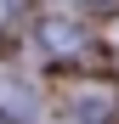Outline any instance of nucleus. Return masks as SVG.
I'll return each instance as SVG.
<instances>
[{"mask_svg":"<svg viewBox=\"0 0 119 124\" xmlns=\"http://www.w3.org/2000/svg\"><path fill=\"white\" fill-rule=\"evenodd\" d=\"M0 107L28 124V118H40V90L28 85V79H0Z\"/></svg>","mask_w":119,"mask_h":124,"instance_id":"obj_2","label":"nucleus"},{"mask_svg":"<svg viewBox=\"0 0 119 124\" xmlns=\"http://www.w3.org/2000/svg\"><path fill=\"white\" fill-rule=\"evenodd\" d=\"M34 45L46 51V56H74L79 45H85V28H79L74 17H40V34H34Z\"/></svg>","mask_w":119,"mask_h":124,"instance_id":"obj_1","label":"nucleus"},{"mask_svg":"<svg viewBox=\"0 0 119 124\" xmlns=\"http://www.w3.org/2000/svg\"><path fill=\"white\" fill-rule=\"evenodd\" d=\"M0 17H6V11H0Z\"/></svg>","mask_w":119,"mask_h":124,"instance_id":"obj_3","label":"nucleus"}]
</instances>
